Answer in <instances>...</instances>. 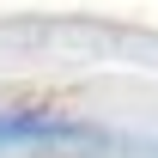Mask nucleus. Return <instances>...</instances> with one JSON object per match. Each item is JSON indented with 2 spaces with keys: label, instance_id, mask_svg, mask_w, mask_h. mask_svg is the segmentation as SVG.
Here are the masks:
<instances>
[{
  "label": "nucleus",
  "instance_id": "1",
  "mask_svg": "<svg viewBox=\"0 0 158 158\" xmlns=\"http://www.w3.org/2000/svg\"><path fill=\"white\" fill-rule=\"evenodd\" d=\"M49 134H67V128L43 116H0V140H49Z\"/></svg>",
  "mask_w": 158,
  "mask_h": 158
}]
</instances>
